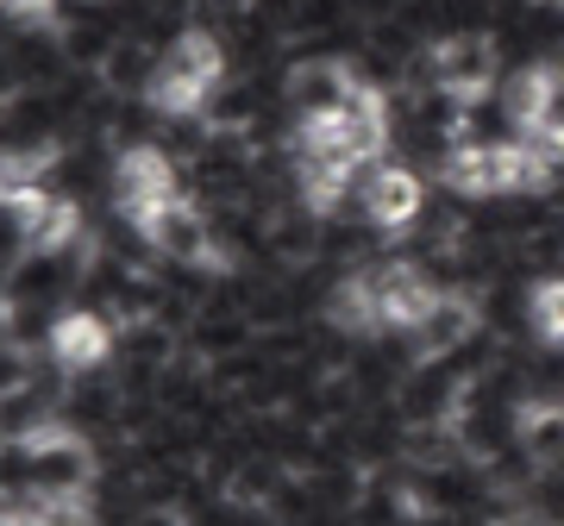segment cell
<instances>
[{
  "mask_svg": "<svg viewBox=\"0 0 564 526\" xmlns=\"http://www.w3.org/2000/svg\"><path fill=\"white\" fill-rule=\"evenodd\" d=\"M20 458H25V476L32 489H88V470H95V451L88 439H76L69 426H39L32 439H20Z\"/></svg>",
  "mask_w": 564,
  "mask_h": 526,
  "instance_id": "5",
  "label": "cell"
},
{
  "mask_svg": "<svg viewBox=\"0 0 564 526\" xmlns=\"http://www.w3.org/2000/svg\"><path fill=\"white\" fill-rule=\"evenodd\" d=\"M69 7H95V0H69Z\"/></svg>",
  "mask_w": 564,
  "mask_h": 526,
  "instance_id": "16",
  "label": "cell"
},
{
  "mask_svg": "<svg viewBox=\"0 0 564 526\" xmlns=\"http://www.w3.org/2000/svg\"><path fill=\"white\" fill-rule=\"evenodd\" d=\"M113 201H120V213L132 226H144L163 201H176V163H170V151H158V144L120 151V163H113Z\"/></svg>",
  "mask_w": 564,
  "mask_h": 526,
  "instance_id": "4",
  "label": "cell"
},
{
  "mask_svg": "<svg viewBox=\"0 0 564 526\" xmlns=\"http://www.w3.org/2000/svg\"><path fill=\"white\" fill-rule=\"evenodd\" d=\"M558 101H564V69L558 63H527V69H514V76L502 81V120H514V132L552 120Z\"/></svg>",
  "mask_w": 564,
  "mask_h": 526,
  "instance_id": "10",
  "label": "cell"
},
{
  "mask_svg": "<svg viewBox=\"0 0 564 526\" xmlns=\"http://www.w3.org/2000/svg\"><path fill=\"white\" fill-rule=\"evenodd\" d=\"M326 320L339 326V332H383V307H377V283H370V270L364 276H339L333 295H326Z\"/></svg>",
  "mask_w": 564,
  "mask_h": 526,
  "instance_id": "14",
  "label": "cell"
},
{
  "mask_svg": "<svg viewBox=\"0 0 564 526\" xmlns=\"http://www.w3.org/2000/svg\"><path fill=\"white\" fill-rule=\"evenodd\" d=\"M226 88V51L214 32H182L170 51L158 57L151 81H144V101L158 107L163 120H195L214 107V95Z\"/></svg>",
  "mask_w": 564,
  "mask_h": 526,
  "instance_id": "1",
  "label": "cell"
},
{
  "mask_svg": "<svg viewBox=\"0 0 564 526\" xmlns=\"http://www.w3.org/2000/svg\"><path fill=\"white\" fill-rule=\"evenodd\" d=\"M527 326H533V339L552 344V351L564 344V276H545V283L527 288Z\"/></svg>",
  "mask_w": 564,
  "mask_h": 526,
  "instance_id": "15",
  "label": "cell"
},
{
  "mask_svg": "<svg viewBox=\"0 0 564 526\" xmlns=\"http://www.w3.org/2000/svg\"><path fill=\"white\" fill-rule=\"evenodd\" d=\"M370 283H377V307H383L389 332H414L421 314L433 307V295H440V288L426 283V270H414V263H377Z\"/></svg>",
  "mask_w": 564,
  "mask_h": 526,
  "instance_id": "9",
  "label": "cell"
},
{
  "mask_svg": "<svg viewBox=\"0 0 564 526\" xmlns=\"http://www.w3.org/2000/svg\"><path fill=\"white\" fill-rule=\"evenodd\" d=\"M470 332H477V302H470L464 288H440V295H433V307L421 314V326H414L408 339H414V351H421V358H452Z\"/></svg>",
  "mask_w": 564,
  "mask_h": 526,
  "instance_id": "12",
  "label": "cell"
},
{
  "mask_svg": "<svg viewBox=\"0 0 564 526\" xmlns=\"http://www.w3.org/2000/svg\"><path fill=\"white\" fill-rule=\"evenodd\" d=\"M51 364L69 370V376H88V370H101L113 358V320L95 314V307H76V314H57L51 320Z\"/></svg>",
  "mask_w": 564,
  "mask_h": 526,
  "instance_id": "8",
  "label": "cell"
},
{
  "mask_svg": "<svg viewBox=\"0 0 564 526\" xmlns=\"http://www.w3.org/2000/svg\"><path fill=\"white\" fill-rule=\"evenodd\" d=\"M364 220L377 226V232H408V226L421 220V176L408 169V163H377V169H364Z\"/></svg>",
  "mask_w": 564,
  "mask_h": 526,
  "instance_id": "7",
  "label": "cell"
},
{
  "mask_svg": "<svg viewBox=\"0 0 564 526\" xmlns=\"http://www.w3.org/2000/svg\"><path fill=\"white\" fill-rule=\"evenodd\" d=\"M139 232H144V244H151L163 263H214V270H220V263L232 257V251H220L214 220H207L195 201H182V195H176V201H163Z\"/></svg>",
  "mask_w": 564,
  "mask_h": 526,
  "instance_id": "3",
  "label": "cell"
},
{
  "mask_svg": "<svg viewBox=\"0 0 564 526\" xmlns=\"http://www.w3.org/2000/svg\"><path fill=\"white\" fill-rule=\"evenodd\" d=\"M514 446L533 470H564V402L558 395H527L514 407Z\"/></svg>",
  "mask_w": 564,
  "mask_h": 526,
  "instance_id": "11",
  "label": "cell"
},
{
  "mask_svg": "<svg viewBox=\"0 0 564 526\" xmlns=\"http://www.w3.org/2000/svg\"><path fill=\"white\" fill-rule=\"evenodd\" d=\"M351 88H358V76L345 63H302L289 76V101H295L302 120H326V113H339L351 101Z\"/></svg>",
  "mask_w": 564,
  "mask_h": 526,
  "instance_id": "13",
  "label": "cell"
},
{
  "mask_svg": "<svg viewBox=\"0 0 564 526\" xmlns=\"http://www.w3.org/2000/svg\"><path fill=\"white\" fill-rule=\"evenodd\" d=\"M440 176L452 195H470V201L521 195V144L514 139H458L440 157Z\"/></svg>",
  "mask_w": 564,
  "mask_h": 526,
  "instance_id": "2",
  "label": "cell"
},
{
  "mask_svg": "<svg viewBox=\"0 0 564 526\" xmlns=\"http://www.w3.org/2000/svg\"><path fill=\"white\" fill-rule=\"evenodd\" d=\"M426 81L452 88L458 101L489 95V81H496V39L489 32H452V39H440L433 57H426Z\"/></svg>",
  "mask_w": 564,
  "mask_h": 526,
  "instance_id": "6",
  "label": "cell"
}]
</instances>
